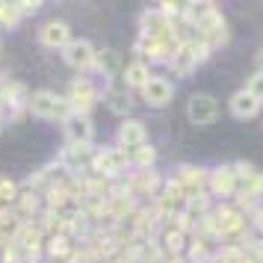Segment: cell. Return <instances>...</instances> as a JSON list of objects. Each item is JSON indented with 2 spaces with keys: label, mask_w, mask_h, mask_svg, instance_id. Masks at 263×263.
<instances>
[{
  "label": "cell",
  "mask_w": 263,
  "mask_h": 263,
  "mask_svg": "<svg viewBox=\"0 0 263 263\" xmlns=\"http://www.w3.org/2000/svg\"><path fill=\"white\" fill-rule=\"evenodd\" d=\"M27 109L39 116V119H68L71 116V107H68V101L57 92H48V89H39L33 95L27 98Z\"/></svg>",
  "instance_id": "cell-1"
},
{
  "label": "cell",
  "mask_w": 263,
  "mask_h": 263,
  "mask_svg": "<svg viewBox=\"0 0 263 263\" xmlns=\"http://www.w3.org/2000/svg\"><path fill=\"white\" fill-rule=\"evenodd\" d=\"M216 116H219V104H216L213 95H207V92H195V95L186 101V119H190V124H195V127H207V124H213Z\"/></svg>",
  "instance_id": "cell-2"
},
{
  "label": "cell",
  "mask_w": 263,
  "mask_h": 263,
  "mask_svg": "<svg viewBox=\"0 0 263 263\" xmlns=\"http://www.w3.org/2000/svg\"><path fill=\"white\" fill-rule=\"evenodd\" d=\"M130 163V157L124 148H104V151H98L92 154V172L101 175V178H112V175H121L124 168Z\"/></svg>",
  "instance_id": "cell-3"
},
{
  "label": "cell",
  "mask_w": 263,
  "mask_h": 263,
  "mask_svg": "<svg viewBox=\"0 0 263 263\" xmlns=\"http://www.w3.org/2000/svg\"><path fill=\"white\" fill-rule=\"evenodd\" d=\"M65 101H68L71 112L89 116V109L98 104V92H95V86H92V80H86V77H77V80H71Z\"/></svg>",
  "instance_id": "cell-4"
},
{
  "label": "cell",
  "mask_w": 263,
  "mask_h": 263,
  "mask_svg": "<svg viewBox=\"0 0 263 263\" xmlns=\"http://www.w3.org/2000/svg\"><path fill=\"white\" fill-rule=\"evenodd\" d=\"M62 60L68 62L71 68H77V71H89V68L95 65V48H92V42H86V39H71V42L62 48Z\"/></svg>",
  "instance_id": "cell-5"
},
{
  "label": "cell",
  "mask_w": 263,
  "mask_h": 263,
  "mask_svg": "<svg viewBox=\"0 0 263 263\" xmlns=\"http://www.w3.org/2000/svg\"><path fill=\"white\" fill-rule=\"evenodd\" d=\"M62 130L68 136V145H92V139H95L92 119L80 116V112H71L68 119H62Z\"/></svg>",
  "instance_id": "cell-6"
},
{
  "label": "cell",
  "mask_w": 263,
  "mask_h": 263,
  "mask_svg": "<svg viewBox=\"0 0 263 263\" xmlns=\"http://www.w3.org/2000/svg\"><path fill=\"white\" fill-rule=\"evenodd\" d=\"M195 30H198L201 42L210 45V42L225 36V15L219 12V9H213V6H204V12L195 18Z\"/></svg>",
  "instance_id": "cell-7"
},
{
  "label": "cell",
  "mask_w": 263,
  "mask_h": 263,
  "mask_svg": "<svg viewBox=\"0 0 263 263\" xmlns=\"http://www.w3.org/2000/svg\"><path fill=\"white\" fill-rule=\"evenodd\" d=\"M207 186H210V192H213V195H219V198L234 195V192L239 190V180H237V172H234V166H219V168H213V172L207 175Z\"/></svg>",
  "instance_id": "cell-8"
},
{
  "label": "cell",
  "mask_w": 263,
  "mask_h": 263,
  "mask_svg": "<svg viewBox=\"0 0 263 263\" xmlns=\"http://www.w3.org/2000/svg\"><path fill=\"white\" fill-rule=\"evenodd\" d=\"M142 98H145L148 107H166L168 101L175 98V86L168 83L166 77H154V74H151V80H148L145 89H142Z\"/></svg>",
  "instance_id": "cell-9"
},
{
  "label": "cell",
  "mask_w": 263,
  "mask_h": 263,
  "mask_svg": "<svg viewBox=\"0 0 263 263\" xmlns=\"http://www.w3.org/2000/svg\"><path fill=\"white\" fill-rule=\"evenodd\" d=\"M207 225L213 228L216 234L231 237V234L242 231V216H239V210H234V207H219L213 213V219H207Z\"/></svg>",
  "instance_id": "cell-10"
},
{
  "label": "cell",
  "mask_w": 263,
  "mask_h": 263,
  "mask_svg": "<svg viewBox=\"0 0 263 263\" xmlns=\"http://www.w3.org/2000/svg\"><path fill=\"white\" fill-rule=\"evenodd\" d=\"M145 139H148L145 121H139V119H124V121H121V127H119V148L133 151V148L145 145Z\"/></svg>",
  "instance_id": "cell-11"
},
{
  "label": "cell",
  "mask_w": 263,
  "mask_h": 263,
  "mask_svg": "<svg viewBox=\"0 0 263 263\" xmlns=\"http://www.w3.org/2000/svg\"><path fill=\"white\" fill-rule=\"evenodd\" d=\"M39 39H42V45L45 48H65L68 42H71V27L65 24V21H48V24L39 30Z\"/></svg>",
  "instance_id": "cell-12"
},
{
  "label": "cell",
  "mask_w": 263,
  "mask_h": 263,
  "mask_svg": "<svg viewBox=\"0 0 263 263\" xmlns=\"http://www.w3.org/2000/svg\"><path fill=\"white\" fill-rule=\"evenodd\" d=\"M178 183H180V190H183L186 198L201 195V186L207 183V168H201V166H183V168H180V175H178Z\"/></svg>",
  "instance_id": "cell-13"
},
{
  "label": "cell",
  "mask_w": 263,
  "mask_h": 263,
  "mask_svg": "<svg viewBox=\"0 0 263 263\" xmlns=\"http://www.w3.org/2000/svg\"><path fill=\"white\" fill-rule=\"evenodd\" d=\"M228 107H231V116H234V119H254V116L260 112V101L251 95V92L239 89V92L231 95Z\"/></svg>",
  "instance_id": "cell-14"
},
{
  "label": "cell",
  "mask_w": 263,
  "mask_h": 263,
  "mask_svg": "<svg viewBox=\"0 0 263 263\" xmlns=\"http://www.w3.org/2000/svg\"><path fill=\"white\" fill-rule=\"evenodd\" d=\"M168 30H172V21L160 9H148L142 12V36L148 39H168Z\"/></svg>",
  "instance_id": "cell-15"
},
{
  "label": "cell",
  "mask_w": 263,
  "mask_h": 263,
  "mask_svg": "<svg viewBox=\"0 0 263 263\" xmlns=\"http://www.w3.org/2000/svg\"><path fill=\"white\" fill-rule=\"evenodd\" d=\"M92 68H95V71H101L104 77H116V74H119V68H121L119 50H112V48L95 50V65H92Z\"/></svg>",
  "instance_id": "cell-16"
},
{
  "label": "cell",
  "mask_w": 263,
  "mask_h": 263,
  "mask_svg": "<svg viewBox=\"0 0 263 263\" xmlns=\"http://www.w3.org/2000/svg\"><path fill=\"white\" fill-rule=\"evenodd\" d=\"M148 80H151V68H148L142 60L130 62V65L124 68V89H145Z\"/></svg>",
  "instance_id": "cell-17"
},
{
  "label": "cell",
  "mask_w": 263,
  "mask_h": 263,
  "mask_svg": "<svg viewBox=\"0 0 263 263\" xmlns=\"http://www.w3.org/2000/svg\"><path fill=\"white\" fill-rule=\"evenodd\" d=\"M12 242L18 246V249H27V251H39V242H42V228L30 225V222H24V225L15 231Z\"/></svg>",
  "instance_id": "cell-18"
},
{
  "label": "cell",
  "mask_w": 263,
  "mask_h": 263,
  "mask_svg": "<svg viewBox=\"0 0 263 263\" xmlns=\"http://www.w3.org/2000/svg\"><path fill=\"white\" fill-rule=\"evenodd\" d=\"M104 101H107V107L112 109L116 116H127V112H130V104H133L127 89H107Z\"/></svg>",
  "instance_id": "cell-19"
},
{
  "label": "cell",
  "mask_w": 263,
  "mask_h": 263,
  "mask_svg": "<svg viewBox=\"0 0 263 263\" xmlns=\"http://www.w3.org/2000/svg\"><path fill=\"white\" fill-rule=\"evenodd\" d=\"M62 160H65V166L68 168H80V166H92V148L89 145H68L65 148V154H62Z\"/></svg>",
  "instance_id": "cell-20"
},
{
  "label": "cell",
  "mask_w": 263,
  "mask_h": 263,
  "mask_svg": "<svg viewBox=\"0 0 263 263\" xmlns=\"http://www.w3.org/2000/svg\"><path fill=\"white\" fill-rule=\"evenodd\" d=\"M127 157H130V163L136 168H151V166H154V160H157V151L145 142V145H139V148L127 151Z\"/></svg>",
  "instance_id": "cell-21"
},
{
  "label": "cell",
  "mask_w": 263,
  "mask_h": 263,
  "mask_svg": "<svg viewBox=\"0 0 263 263\" xmlns=\"http://www.w3.org/2000/svg\"><path fill=\"white\" fill-rule=\"evenodd\" d=\"M163 242H166V249H168V251L180 254V251H183V246H186V231H183V225L168 228L166 234H163Z\"/></svg>",
  "instance_id": "cell-22"
},
{
  "label": "cell",
  "mask_w": 263,
  "mask_h": 263,
  "mask_svg": "<svg viewBox=\"0 0 263 263\" xmlns=\"http://www.w3.org/2000/svg\"><path fill=\"white\" fill-rule=\"evenodd\" d=\"M242 192L251 198H260L263 195V172H254L249 180H242Z\"/></svg>",
  "instance_id": "cell-23"
},
{
  "label": "cell",
  "mask_w": 263,
  "mask_h": 263,
  "mask_svg": "<svg viewBox=\"0 0 263 263\" xmlns=\"http://www.w3.org/2000/svg\"><path fill=\"white\" fill-rule=\"evenodd\" d=\"M18 186H15V180H6V178H0V204H15L18 201Z\"/></svg>",
  "instance_id": "cell-24"
},
{
  "label": "cell",
  "mask_w": 263,
  "mask_h": 263,
  "mask_svg": "<svg viewBox=\"0 0 263 263\" xmlns=\"http://www.w3.org/2000/svg\"><path fill=\"white\" fill-rule=\"evenodd\" d=\"M18 9H15V3H0V27H15L18 24Z\"/></svg>",
  "instance_id": "cell-25"
},
{
  "label": "cell",
  "mask_w": 263,
  "mask_h": 263,
  "mask_svg": "<svg viewBox=\"0 0 263 263\" xmlns=\"http://www.w3.org/2000/svg\"><path fill=\"white\" fill-rule=\"evenodd\" d=\"M246 92H251V95L257 98V101H260L263 104V68L260 71H254L249 77V86H246Z\"/></svg>",
  "instance_id": "cell-26"
},
{
  "label": "cell",
  "mask_w": 263,
  "mask_h": 263,
  "mask_svg": "<svg viewBox=\"0 0 263 263\" xmlns=\"http://www.w3.org/2000/svg\"><path fill=\"white\" fill-rule=\"evenodd\" d=\"M18 204H21V216H27V213H36L39 198L33 192H27V195H18Z\"/></svg>",
  "instance_id": "cell-27"
},
{
  "label": "cell",
  "mask_w": 263,
  "mask_h": 263,
  "mask_svg": "<svg viewBox=\"0 0 263 263\" xmlns=\"http://www.w3.org/2000/svg\"><path fill=\"white\" fill-rule=\"evenodd\" d=\"M48 251L53 254V257H57V254H62V257H65V254H71V246H68V239L53 237V239H50V246H48Z\"/></svg>",
  "instance_id": "cell-28"
},
{
  "label": "cell",
  "mask_w": 263,
  "mask_h": 263,
  "mask_svg": "<svg viewBox=\"0 0 263 263\" xmlns=\"http://www.w3.org/2000/svg\"><path fill=\"white\" fill-rule=\"evenodd\" d=\"M39 6H42L39 0H18V3H15L18 15H36V12H39Z\"/></svg>",
  "instance_id": "cell-29"
},
{
  "label": "cell",
  "mask_w": 263,
  "mask_h": 263,
  "mask_svg": "<svg viewBox=\"0 0 263 263\" xmlns=\"http://www.w3.org/2000/svg\"><path fill=\"white\" fill-rule=\"evenodd\" d=\"M0 133H3V121H0Z\"/></svg>",
  "instance_id": "cell-30"
}]
</instances>
